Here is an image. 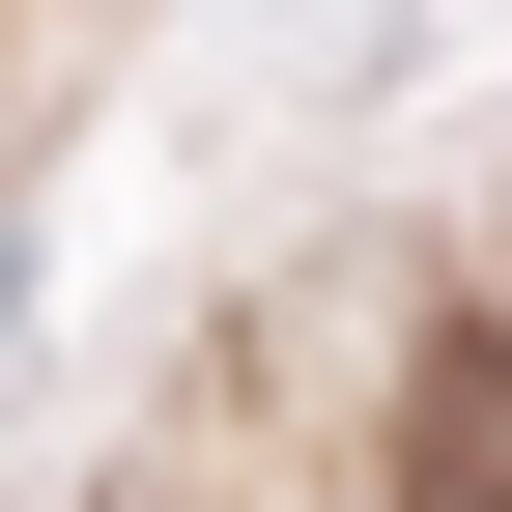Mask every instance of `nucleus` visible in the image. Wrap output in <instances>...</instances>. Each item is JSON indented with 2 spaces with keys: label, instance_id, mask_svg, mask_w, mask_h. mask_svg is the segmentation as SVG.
I'll return each mask as SVG.
<instances>
[{
  "label": "nucleus",
  "instance_id": "nucleus-1",
  "mask_svg": "<svg viewBox=\"0 0 512 512\" xmlns=\"http://www.w3.org/2000/svg\"><path fill=\"white\" fill-rule=\"evenodd\" d=\"M399 512H512V313H456L399 370Z\"/></svg>",
  "mask_w": 512,
  "mask_h": 512
}]
</instances>
